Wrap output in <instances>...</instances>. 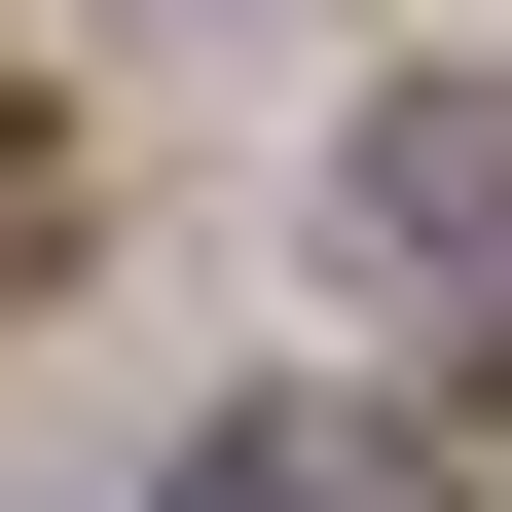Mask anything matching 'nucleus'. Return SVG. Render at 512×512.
Here are the masks:
<instances>
[{
	"mask_svg": "<svg viewBox=\"0 0 512 512\" xmlns=\"http://www.w3.org/2000/svg\"><path fill=\"white\" fill-rule=\"evenodd\" d=\"M37 220H74V183H37V110H0V293H37Z\"/></svg>",
	"mask_w": 512,
	"mask_h": 512,
	"instance_id": "7ed1b4c3",
	"label": "nucleus"
},
{
	"mask_svg": "<svg viewBox=\"0 0 512 512\" xmlns=\"http://www.w3.org/2000/svg\"><path fill=\"white\" fill-rule=\"evenodd\" d=\"M183 512H439V439H366V403H220Z\"/></svg>",
	"mask_w": 512,
	"mask_h": 512,
	"instance_id": "f03ea898",
	"label": "nucleus"
},
{
	"mask_svg": "<svg viewBox=\"0 0 512 512\" xmlns=\"http://www.w3.org/2000/svg\"><path fill=\"white\" fill-rule=\"evenodd\" d=\"M330 220H366V293H403L439 366H512V74H366Z\"/></svg>",
	"mask_w": 512,
	"mask_h": 512,
	"instance_id": "f257e3e1",
	"label": "nucleus"
}]
</instances>
